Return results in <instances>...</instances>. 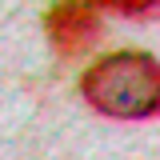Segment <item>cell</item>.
<instances>
[{
    "instance_id": "1",
    "label": "cell",
    "mask_w": 160,
    "mask_h": 160,
    "mask_svg": "<svg viewBox=\"0 0 160 160\" xmlns=\"http://www.w3.org/2000/svg\"><path fill=\"white\" fill-rule=\"evenodd\" d=\"M80 92L100 116L116 120H144L156 116L160 104V68L148 52H112L100 56L84 76Z\"/></svg>"
},
{
    "instance_id": "2",
    "label": "cell",
    "mask_w": 160,
    "mask_h": 160,
    "mask_svg": "<svg viewBox=\"0 0 160 160\" xmlns=\"http://www.w3.org/2000/svg\"><path fill=\"white\" fill-rule=\"evenodd\" d=\"M44 28H48V40L64 56L88 52L100 40V16H96V8L84 4V0H60V4H52L48 16H44Z\"/></svg>"
},
{
    "instance_id": "3",
    "label": "cell",
    "mask_w": 160,
    "mask_h": 160,
    "mask_svg": "<svg viewBox=\"0 0 160 160\" xmlns=\"http://www.w3.org/2000/svg\"><path fill=\"white\" fill-rule=\"evenodd\" d=\"M84 4H92V8H112L120 16H132V20H144L156 12L160 0H84Z\"/></svg>"
}]
</instances>
